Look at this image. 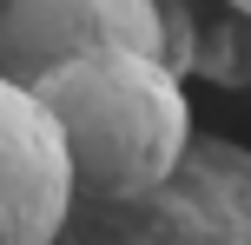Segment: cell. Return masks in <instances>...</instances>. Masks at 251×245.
Listing matches in <instances>:
<instances>
[{"mask_svg": "<svg viewBox=\"0 0 251 245\" xmlns=\"http://www.w3.org/2000/svg\"><path fill=\"white\" fill-rule=\"evenodd\" d=\"M33 100L66 146L73 199L152 192L159 179H172L185 146L199 139L185 80H172L159 60H139V53L66 60L33 86Z\"/></svg>", "mask_w": 251, "mask_h": 245, "instance_id": "cell-1", "label": "cell"}, {"mask_svg": "<svg viewBox=\"0 0 251 245\" xmlns=\"http://www.w3.org/2000/svg\"><path fill=\"white\" fill-rule=\"evenodd\" d=\"M53 245H251V153L238 139H192L152 192L73 199Z\"/></svg>", "mask_w": 251, "mask_h": 245, "instance_id": "cell-2", "label": "cell"}, {"mask_svg": "<svg viewBox=\"0 0 251 245\" xmlns=\"http://www.w3.org/2000/svg\"><path fill=\"white\" fill-rule=\"evenodd\" d=\"M86 53H139L165 66L159 0H7L0 7V80L33 93L53 66Z\"/></svg>", "mask_w": 251, "mask_h": 245, "instance_id": "cell-3", "label": "cell"}, {"mask_svg": "<svg viewBox=\"0 0 251 245\" xmlns=\"http://www.w3.org/2000/svg\"><path fill=\"white\" fill-rule=\"evenodd\" d=\"M73 212V172L33 93L0 80V245H53Z\"/></svg>", "mask_w": 251, "mask_h": 245, "instance_id": "cell-4", "label": "cell"}, {"mask_svg": "<svg viewBox=\"0 0 251 245\" xmlns=\"http://www.w3.org/2000/svg\"><path fill=\"white\" fill-rule=\"evenodd\" d=\"M185 40H192L185 73L218 80V86H251V13H245V0H218V7H192L185 0Z\"/></svg>", "mask_w": 251, "mask_h": 245, "instance_id": "cell-5", "label": "cell"}, {"mask_svg": "<svg viewBox=\"0 0 251 245\" xmlns=\"http://www.w3.org/2000/svg\"><path fill=\"white\" fill-rule=\"evenodd\" d=\"M245 13H251V0H245Z\"/></svg>", "mask_w": 251, "mask_h": 245, "instance_id": "cell-6", "label": "cell"}]
</instances>
